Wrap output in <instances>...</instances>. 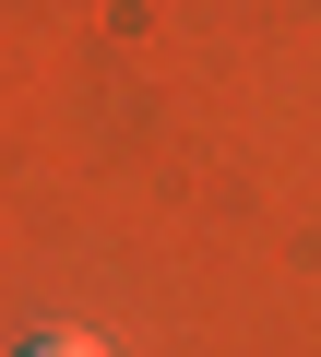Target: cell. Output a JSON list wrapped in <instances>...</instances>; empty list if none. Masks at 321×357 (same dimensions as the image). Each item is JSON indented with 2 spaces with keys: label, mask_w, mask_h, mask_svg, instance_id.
I'll use <instances>...</instances> for the list:
<instances>
[{
  "label": "cell",
  "mask_w": 321,
  "mask_h": 357,
  "mask_svg": "<svg viewBox=\"0 0 321 357\" xmlns=\"http://www.w3.org/2000/svg\"><path fill=\"white\" fill-rule=\"evenodd\" d=\"M24 357H107V345H95V333H36Z\"/></svg>",
  "instance_id": "cell-1"
}]
</instances>
